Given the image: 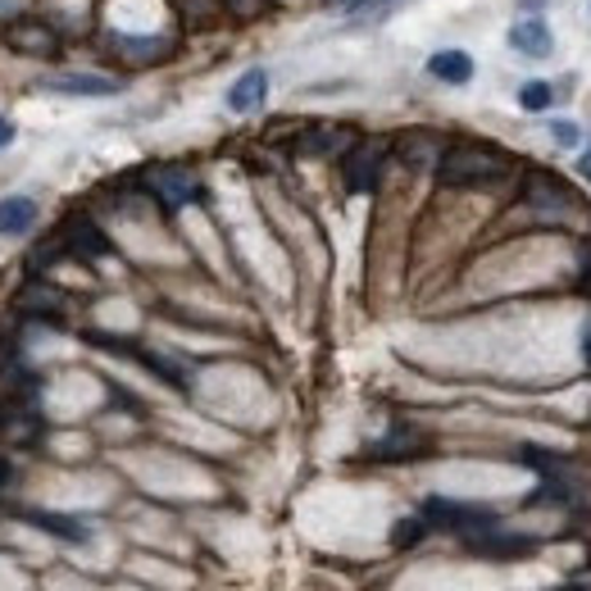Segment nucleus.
Instances as JSON below:
<instances>
[{"instance_id":"obj_19","label":"nucleus","mask_w":591,"mask_h":591,"mask_svg":"<svg viewBox=\"0 0 591 591\" xmlns=\"http://www.w3.org/2000/svg\"><path fill=\"white\" fill-rule=\"evenodd\" d=\"M428 532H432L428 519H423V514H410V519H401L397 528H391V547H419Z\"/></svg>"},{"instance_id":"obj_26","label":"nucleus","mask_w":591,"mask_h":591,"mask_svg":"<svg viewBox=\"0 0 591 591\" xmlns=\"http://www.w3.org/2000/svg\"><path fill=\"white\" fill-rule=\"evenodd\" d=\"M6 482H10V460L0 455V491H6Z\"/></svg>"},{"instance_id":"obj_8","label":"nucleus","mask_w":591,"mask_h":591,"mask_svg":"<svg viewBox=\"0 0 591 591\" xmlns=\"http://www.w3.org/2000/svg\"><path fill=\"white\" fill-rule=\"evenodd\" d=\"M6 41L14 56H28V60H56V51H60V32L46 19H28V14L6 28Z\"/></svg>"},{"instance_id":"obj_16","label":"nucleus","mask_w":591,"mask_h":591,"mask_svg":"<svg viewBox=\"0 0 591 591\" xmlns=\"http://www.w3.org/2000/svg\"><path fill=\"white\" fill-rule=\"evenodd\" d=\"M555 101H560V91H555V82H547V78H528V82L519 87V110H523V114H547Z\"/></svg>"},{"instance_id":"obj_4","label":"nucleus","mask_w":591,"mask_h":591,"mask_svg":"<svg viewBox=\"0 0 591 591\" xmlns=\"http://www.w3.org/2000/svg\"><path fill=\"white\" fill-rule=\"evenodd\" d=\"M37 91H51V96H73V101H110V96L123 91L119 78L110 73H87V69H60V73H46L37 78Z\"/></svg>"},{"instance_id":"obj_28","label":"nucleus","mask_w":591,"mask_h":591,"mask_svg":"<svg viewBox=\"0 0 591 591\" xmlns=\"http://www.w3.org/2000/svg\"><path fill=\"white\" fill-rule=\"evenodd\" d=\"M582 355H587V364H591V323H587V337H582Z\"/></svg>"},{"instance_id":"obj_21","label":"nucleus","mask_w":591,"mask_h":591,"mask_svg":"<svg viewBox=\"0 0 591 591\" xmlns=\"http://www.w3.org/2000/svg\"><path fill=\"white\" fill-rule=\"evenodd\" d=\"M547 132H551V141L560 146V151H578V146H582V128L573 119H551Z\"/></svg>"},{"instance_id":"obj_3","label":"nucleus","mask_w":591,"mask_h":591,"mask_svg":"<svg viewBox=\"0 0 591 591\" xmlns=\"http://www.w3.org/2000/svg\"><path fill=\"white\" fill-rule=\"evenodd\" d=\"M387 156H391V141H378V137H355V141H351V151L341 156V173H347V191H355V196L378 191V178H382Z\"/></svg>"},{"instance_id":"obj_10","label":"nucleus","mask_w":591,"mask_h":591,"mask_svg":"<svg viewBox=\"0 0 591 591\" xmlns=\"http://www.w3.org/2000/svg\"><path fill=\"white\" fill-rule=\"evenodd\" d=\"M264 101H269V69H260V64L246 69L223 96V106L232 114H256V110H264Z\"/></svg>"},{"instance_id":"obj_2","label":"nucleus","mask_w":591,"mask_h":591,"mask_svg":"<svg viewBox=\"0 0 591 591\" xmlns=\"http://www.w3.org/2000/svg\"><path fill=\"white\" fill-rule=\"evenodd\" d=\"M419 514L428 519V528H437V532H460V537H478V532L501 523L497 510L469 505V501H451V497H428Z\"/></svg>"},{"instance_id":"obj_1","label":"nucleus","mask_w":591,"mask_h":591,"mask_svg":"<svg viewBox=\"0 0 591 591\" xmlns=\"http://www.w3.org/2000/svg\"><path fill=\"white\" fill-rule=\"evenodd\" d=\"M505 173H510V156L487 141H455L437 160V178L447 187H491Z\"/></svg>"},{"instance_id":"obj_24","label":"nucleus","mask_w":591,"mask_h":591,"mask_svg":"<svg viewBox=\"0 0 591 591\" xmlns=\"http://www.w3.org/2000/svg\"><path fill=\"white\" fill-rule=\"evenodd\" d=\"M519 10L523 14H541V10H547V0H519Z\"/></svg>"},{"instance_id":"obj_7","label":"nucleus","mask_w":591,"mask_h":591,"mask_svg":"<svg viewBox=\"0 0 591 591\" xmlns=\"http://www.w3.org/2000/svg\"><path fill=\"white\" fill-rule=\"evenodd\" d=\"M505 46L519 60H551L555 56V28L547 23V14H519L505 32Z\"/></svg>"},{"instance_id":"obj_6","label":"nucleus","mask_w":591,"mask_h":591,"mask_svg":"<svg viewBox=\"0 0 591 591\" xmlns=\"http://www.w3.org/2000/svg\"><path fill=\"white\" fill-rule=\"evenodd\" d=\"M523 201L551 223H569L573 210H578V196L555 178V173H528L523 182Z\"/></svg>"},{"instance_id":"obj_13","label":"nucleus","mask_w":591,"mask_h":591,"mask_svg":"<svg viewBox=\"0 0 591 591\" xmlns=\"http://www.w3.org/2000/svg\"><path fill=\"white\" fill-rule=\"evenodd\" d=\"M464 541H469V551H473V555H491V560H519V555H532V551H537V541H532V537L501 532V523H497V528H487V532H478V537H464Z\"/></svg>"},{"instance_id":"obj_20","label":"nucleus","mask_w":591,"mask_h":591,"mask_svg":"<svg viewBox=\"0 0 591 591\" xmlns=\"http://www.w3.org/2000/svg\"><path fill=\"white\" fill-rule=\"evenodd\" d=\"M391 6H401V0H337V10L351 19H373V14H387Z\"/></svg>"},{"instance_id":"obj_17","label":"nucleus","mask_w":591,"mask_h":591,"mask_svg":"<svg viewBox=\"0 0 591 591\" xmlns=\"http://www.w3.org/2000/svg\"><path fill=\"white\" fill-rule=\"evenodd\" d=\"M28 523L46 528V532H56L64 541H87V523L82 519H69V514H46V510H28Z\"/></svg>"},{"instance_id":"obj_11","label":"nucleus","mask_w":591,"mask_h":591,"mask_svg":"<svg viewBox=\"0 0 591 591\" xmlns=\"http://www.w3.org/2000/svg\"><path fill=\"white\" fill-rule=\"evenodd\" d=\"M473 73H478V64L469 51H460V46H441V51L428 56V78L441 87H469Z\"/></svg>"},{"instance_id":"obj_12","label":"nucleus","mask_w":591,"mask_h":591,"mask_svg":"<svg viewBox=\"0 0 591 591\" xmlns=\"http://www.w3.org/2000/svg\"><path fill=\"white\" fill-rule=\"evenodd\" d=\"M423 447H428V437L419 432V428H410V423H397V428H387L373 447H369V460H414V455H423Z\"/></svg>"},{"instance_id":"obj_9","label":"nucleus","mask_w":591,"mask_h":591,"mask_svg":"<svg viewBox=\"0 0 591 591\" xmlns=\"http://www.w3.org/2000/svg\"><path fill=\"white\" fill-rule=\"evenodd\" d=\"M351 141H355V132L341 128V123H310L301 137H296V156H305V160H332V156H347Z\"/></svg>"},{"instance_id":"obj_22","label":"nucleus","mask_w":591,"mask_h":591,"mask_svg":"<svg viewBox=\"0 0 591 591\" xmlns=\"http://www.w3.org/2000/svg\"><path fill=\"white\" fill-rule=\"evenodd\" d=\"M223 6H228L232 14H246V19H251V14H260V10L269 6V0H223Z\"/></svg>"},{"instance_id":"obj_27","label":"nucleus","mask_w":591,"mask_h":591,"mask_svg":"<svg viewBox=\"0 0 591 591\" xmlns=\"http://www.w3.org/2000/svg\"><path fill=\"white\" fill-rule=\"evenodd\" d=\"M555 591H591V582H564V587H555Z\"/></svg>"},{"instance_id":"obj_23","label":"nucleus","mask_w":591,"mask_h":591,"mask_svg":"<svg viewBox=\"0 0 591 591\" xmlns=\"http://www.w3.org/2000/svg\"><path fill=\"white\" fill-rule=\"evenodd\" d=\"M14 137H19L14 119H6V114H0V151H10V146H14Z\"/></svg>"},{"instance_id":"obj_14","label":"nucleus","mask_w":591,"mask_h":591,"mask_svg":"<svg viewBox=\"0 0 591 591\" xmlns=\"http://www.w3.org/2000/svg\"><path fill=\"white\" fill-rule=\"evenodd\" d=\"M60 251H73L78 260H101V256H110V241H106V232L96 228V223L73 219L64 228V237H60Z\"/></svg>"},{"instance_id":"obj_25","label":"nucleus","mask_w":591,"mask_h":591,"mask_svg":"<svg viewBox=\"0 0 591 591\" xmlns=\"http://www.w3.org/2000/svg\"><path fill=\"white\" fill-rule=\"evenodd\" d=\"M578 173L591 182V146H587V151H582V160H578Z\"/></svg>"},{"instance_id":"obj_15","label":"nucleus","mask_w":591,"mask_h":591,"mask_svg":"<svg viewBox=\"0 0 591 591\" xmlns=\"http://www.w3.org/2000/svg\"><path fill=\"white\" fill-rule=\"evenodd\" d=\"M37 228V201L32 196H6L0 201V237H23Z\"/></svg>"},{"instance_id":"obj_5","label":"nucleus","mask_w":591,"mask_h":591,"mask_svg":"<svg viewBox=\"0 0 591 591\" xmlns=\"http://www.w3.org/2000/svg\"><path fill=\"white\" fill-rule=\"evenodd\" d=\"M141 182L164 210H182L191 201H201V178H196L191 169H182V164H156V169H146Z\"/></svg>"},{"instance_id":"obj_18","label":"nucleus","mask_w":591,"mask_h":591,"mask_svg":"<svg viewBox=\"0 0 591 591\" xmlns=\"http://www.w3.org/2000/svg\"><path fill=\"white\" fill-rule=\"evenodd\" d=\"M23 314H41V319H51V314H60L64 310V296L60 291H51V287H28V296H23Z\"/></svg>"}]
</instances>
